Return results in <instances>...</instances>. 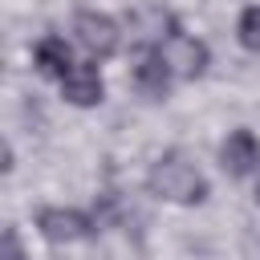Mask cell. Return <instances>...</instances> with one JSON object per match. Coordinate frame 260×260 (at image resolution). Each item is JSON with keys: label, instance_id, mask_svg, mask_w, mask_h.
Instances as JSON below:
<instances>
[{"label": "cell", "instance_id": "obj_9", "mask_svg": "<svg viewBox=\"0 0 260 260\" xmlns=\"http://www.w3.org/2000/svg\"><path fill=\"white\" fill-rule=\"evenodd\" d=\"M32 61H37V69H41L45 77H57V81L77 65L73 53H69V41H65V37H45V41H37Z\"/></svg>", "mask_w": 260, "mask_h": 260}, {"label": "cell", "instance_id": "obj_7", "mask_svg": "<svg viewBox=\"0 0 260 260\" xmlns=\"http://www.w3.org/2000/svg\"><path fill=\"white\" fill-rule=\"evenodd\" d=\"M61 93L65 102L73 106H98L106 98V85H102V73L93 65H73L65 77H61Z\"/></svg>", "mask_w": 260, "mask_h": 260}, {"label": "cell", "instance_id": "obj_8", "mask_svg": "<svg viewBox=\"0 0 260 260\" xmlns=\"http://www.w3.org/2000/svg\"><path fill=\"white\" fill-rule=\"evenodd\" d=\"M171 81H175V73H171V65L162 61V53H158V49H154V53H142V61L134 65V85H138L146 98H167Z\"/></svg>", "mask_w": 260, "mask_h": 260}, {"label": "cell", "instance_id": "obj_6", "mask_svg": "<svg viewBox=\"0 0 260 260\" xmlns=\"http://www.w3.org/2000/svg\"><path fill=\"white\" fill-rule=\"evenodd\" d=\"M219 162H223V171L228 175H236V179H244L248 171H256L260 167V138L252 134V130H232L228 138H223V146H219Z\"/></svg>", "mask_w": 260, "mask_h": 260}, {"label": "cell", "instance_id": "obj_12", "mask_svg": "<svg viewBox=\"0 0 260 260\" xmlns=\"http://www.w3.org/2000/svg\"><path fill=\"white\" fill-rule=\"evenodd\" d=\"M256 203H260V183H256Z\"/></svg>", "mask_w": 260, "mask_h": 260}, {"label": "cell", "instance_id": "obj_10", "mask_svg": "<svg viewBox=\"0 0 260 260\" xmlns=\"http://www.w3.org/2000/svg\"><path fill=\"white\" fill-rule=\"evenodd\" d=\"M236 32H240V45H244V49L260 53V4H252V8H244V12H240Z\"/></svg>", "mask_w": 260, "mask_h": 260}, {"label": "cell", "instance_id": "obj_4", "mask_svg": "<svg viewBox=\"0 0 260 260\" xmlns=\"http://www.w3.org/2000/svg\"><path fill=\"white\" fill-rule=\"evenodd\" d=\"M158 53H162V61L171 65V73H175V77H183V81L199 77V73L207 69V61H211L207 45H203V41H195V37H187V32H175Z\"/></svg>", "mask_w": 260, "mask_h": 260}, {"label": "cell", "instance_id": "obj_2", "mask_svg": "<svg viewBox=\"0 0 260 260\" xmlns=\"http://www.w3.org/2000/svg\"><path fill=\"white\" fill-rule=\"evenodd\" d=\"M37 232L49 244H73V240H85L93 232V219L77 207H41L37 211Z\"/></svg>", "mask_w": 260, "mask_h": 260}, {"label": "cell", "instance_id": "obj_3", "mask_svg": "<svg viewBox=\"0 0 260 260\" xmlns=\"http://www.w3.org/2000/svg\"><path fill=\"white\" fill-rule=\"evenodd\" d=\"M73 37L89 57H114L118 53V24L106 12H77L73 16Z\"/></svg>", "mask_w": 260, "mask_h": 260}, {"label": "cell", "instance_id": "obj_1", "mask_svg": "<svg viewBox=\"0 0 260 260\" xmlns=\"http://www.w3.org/2000/svg\"><path fill=\"white\" fill-rule=\"evenodd\" d=\"M146 187H150V195H158L167 203H203L207 199L203 171L179 150H167V154L154 158V167L146 175Z\"/></svg>", "mask_w": 260, "mask_h": 260}, {"label": "cell", "instance_id": "obj_11", "mask_svg": "<svg viewBox=\"0 0 260 260\" xmlns=\"http://www.w3.org/2000/svg\"><path fill=\"white\" fill-rule=\"evenodd\" d=\"M0 260H24V248H20V236H16L12 223L4 228V252H0Z\"/></svg>", "mask_w": 260, "mask_h": 260}, {"label": "cell", "instance_id": "obj_5", "mask_svg": "<svg viewBox=\"0 0 260 260\" xmlns=\"http://www.w3.org/2000/svg\"><path fill=\"white\" fill-rule=\"evenodd\" d=\"M175 32H179V24H175V16L162 12V8H138V12H130V41H134L138 49H146V53L162 49Z\"/></svg>", "mask_w": 260, "mask_h": 260}]
</instances>
